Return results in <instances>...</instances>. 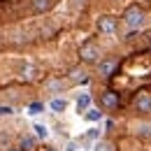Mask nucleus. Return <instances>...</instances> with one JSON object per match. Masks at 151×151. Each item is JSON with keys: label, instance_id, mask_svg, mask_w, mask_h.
<instances>
[{"label": "nucleus", "instance_id": "nucleus-19", "mask_svg": "<svg viewBox=\"0 0 151 151\" xmlns=\"http://www.w3.org/2000/svg\"><path fill=\"white\" fill-rule=\"evenodd\" d=\"M47 151H56V149H47Z\"/></svg>", "mask_w": 151, "mask_h": 151}, {"label": "nucleus", "instance_id": "nucleus-1", "mask_svg": "<svg viewBox=\"0 0 151 151\" xmlns=\"http://www.w3.org/2000/svg\"><path fill=\"white\" fill-rule=\"evenodd\" d=\"M121 21L126 23L128 30H139V28L144 26V21H147V12H144L139 5H128V7L123 9Z\"/></svg>", "mask_w": 151, "mask_h": 151}, {"label": "nucleus", "instance_id": "nucleus-18", "mask_svg": "<svg viewBox=\"0 0 151 151\" xmlns=\"http://www.w3.org/2000/svg\"><path fill=\"white\" fill-rule=\"evenodd\" d=\"M149 49H151V37H149Z\"/></svg>", "mask_w": 151, "mask_h": 151}, {"label": "nucleus", "instance_id": "nucleus-13", "mask_svg": "<svg viewBox=\"0 0 151 151\" xmlns=\"http://www.w3.org/2000/svg\"><path fill=\"white\" fill-rule=\"evenodd\" d=\"M84 116H86V119H88V121H100V119H102V112H100V109H86V112H84Z\"/></svg>", "mask_w": 151, "mask_h": 151}, {"label": "nucleus", "instance_id": "nucleus-8", "mask_svg": "<svg viewBox=\"0 0 151 151\" xmlns=\"http://www.w3.org/2000/svg\"><path fill=\"white\" fill-rule=\"evenodd\" d=\"M19 77L23 79V81H33V79L37 77V68H35V65H21Z\"/></svg>", "mask_w": 151, "mask_h": 151}, {"label": "nucleus", "instance_id": "nucleus-11", "mask_svg": "<svg viewBox=\"0 0 151 151\" xmlns=\"http://www.w3.org/2000/svg\"><path fill=\"white\" fill-rule=\"evenodd\" d=\"M88 107H91V95H88V93L79 95V98H77V112L81 114V112H86Z\"/></svg>", "mask_w": 151, "mask_h": 151}, {"label": "nucleus", "instance_id": "nucleus-10", "mask_svg": "<svg viewBox=\"0 0 151 151\" xmlns=\"http://www.w3.org/2000/svg\"><path fill=\"white\" fill-rule=\"evenodd\" d=\"M35 135H23L21 137V142H19V151H33L35 149Z\"/></svg>", "mask_w": 151, "mask_h": 151}, {"label": "nucleus", "instance_id": "nucleus-5", "mask_svg": "<svg viewBox=\"0 0 151 151\" xmlns=\"http://www.w3.org/2000/svg\"><path fill=\"white\" fill-rule=\"evenodd\" d=\"M100 105H102L105 112H114L121 105V95L116 93V91H102L100 93Z\"/></svg>", "mask_w": 151, "mask_h": 151}, {"label": "nucleus", "instance_id": "nucleus-15", "mask_svg": "<svg viewBox=\"0 0 151 151\" xmlns=\"http://www.w3.org/2000/svg\"><path fill=\"white\" fill-rule=\"evenodd\" d=\"M44 112V102H33L28 105V114H42Z\"/></svg>", "mask_w": 151, "mask_h": 151}, {"label": "nucleus", "instance_id": "nucleus-2", "mask_svg": "<svg viewBox=\"0 0 151 151\" xmlns=\"http://www.w3.org/2000/svg\"><path fill=\"white\" fill-rule=\"evenodd\" d=\"M102 51H100V47L95 44L93 40H88V42H84L81 44V49H79V60L84 63V65H93V63H100L102 60Z\"/></svg>", "mask_w": 151, "mask_h": 151}, {"label": "nucleus", "instance_id": "nucleus-4", "mask_svg": "<svg viewBox=\"0 0 151 151\" xmlns=\"http://www.w3.org/2000/svg\"><path fill=\"white\" fill-rule=\"evenodd\" d=\"M132 107L137 114H151V93L149 91H137L132 98Z\"/></svg>", "mask_w": 151, "mask_h": 151}, {"label": "nucleus", "instance_id": "nucleus-3", "mask_svg": "<svg viewBox=\"0 0 151 151\" xmlns=\"http://www.w3.org/2000/svg\"><path fill=\"white\" fill-rule=\"evenodd\" d=\"M95 28H98L100 35H114L119 30V19L112 17V14H102L100 19L95 21Z\"/></svg>", "mask_w": 151, "mask_h": 151}, {"label": "nucleus", "instance_id": "nucleus-14", "mask_svg": "<svg viewBox=\"0 0 151 151\" xmlns=\"http://www.w3.org/2000/svg\"><path fill=\"white\" fill-rule=\"evenodd\" d=\"M33 130H35V137H40V139H44V137L49 135V128H47V126H42V123H35V128H33Z\"/></svg>", "mask_w": 151, "mask_h": 151}, {"label": "nucleus", "instance_id": "nucleus-12", "mask_svg": "<svg viewBox=\"0 0 151 151\" xmlns=\"http://www.w3.org/2000/svg\"><path fill=\"white\" fill-rule=\"evenodd\" d=\"M49 107L54 109L56 114H60V112H65V107H68V102L63 100V98H54L51 102H49Z\"/></svg>", "mask_w": 151, "mask_h": 151}, {"label": "nucleus", "instance_id": "nucleus-7", "mask_svg": "<svg viewBox=\"0 0 151 151\" xmlns=\"http://www.w3.org/2000/svg\"><path fill=\"white\" fill-rule=\"evenodd\" d=\"M68 79H70L72 84H88V81H91L88 70H86L84 65H77V68H72V70L68 72Z\"/></svg>", "mask_w": 151, "mask_h": 151}, {"label": "nucleus", "instance_id": "nucleus-16", "mask_svg": "<svg viewBox=\"0 0 151 151\" xmlns=\"http://www.w3.org/2000/svg\"><path fill=\"white\" fill-rule=\"evenodd\" d=\"M95 151H114V144H112V142H107V139H102V142H98Z\"/></svg>", "mask_w": 151, "mask_h": 151}, {"label": "nucleus", "instance_id": "nucleus-9", "mask_svg": "<svg viewBox=\"0 0 151 151\" xmlns=\"http://www.w3.org/2000/svg\"><path fill=\"white\" fill-rule=\"evenodd\" d=\"M30 2H33V12H35V14H44V12H49L51 5H54V0H30Z\"/></svg>", "mask_w": 151, "mask_h": 151}, {"label": "nucleus", "instance_id": "nucleus-17", "mask_svg": "<svg viewBox=\"0 0 151 151\" xmlns=\"http://www.w3.org/2000/svg\"><path fill=\"white\" fill-rule=\"evenodd\" d=\"M14 114V107H9V105H0V116H12Z\"/></svg>", "mask_w": 151, "mask_h": 151}, {"label": "nucleus", "instance_id": "nucleus-6", "mask_svg": "<svg viewBox=\"0 0 151 151\" xmlns=\"http://www.w3.org/2000/svg\"><path fill=\"white\" fill-rule=\"evenodd\" d=\"M116 70H119V60H114V58H102V60L98 63V75L102 77V79L114 77Z\"/></svg>", "mask_w": 151, "mask_h": 151}]
</instances>
